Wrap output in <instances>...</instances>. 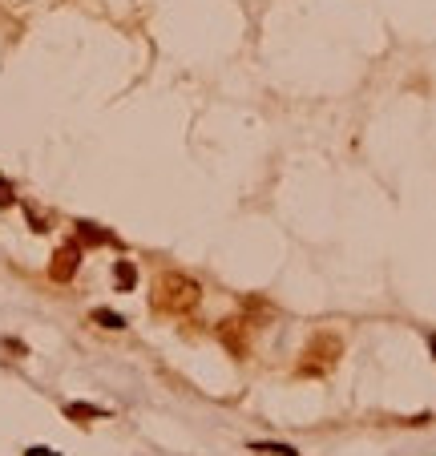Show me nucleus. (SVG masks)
<instances>
[{"instance_id":"423d86ee","label":"nucleus","mask_w":436,"mask_h":456,"mask_svg":"<svg viewBox=\"0 0 436 456\" xmlns=\"http://www.w3.org/2000/svg\"><path fill=\"white\" fill-rule=\"evenodd\" d=\"M251 452H263V456H299V448H295V444H283V440H279V444H275V440H255V444H251Z\"/></svg>"},{"instance_id":"39448f33","label":"nucleus","mask_w":436,"mask_h":456,"mask_svg":"<svg viewBox=\"0 0 436 456\" xmlns=\"http://www.w3.org/2000/svg\"><path fill=\"white\" fill-rule=\"evenodd\" d=\"M77 239H81V243H89V246L113 243V234H110V230H101L97 222H77Z\"/></svg>"},{"instance_id":"1a4fd4ad","label":"nucleus","mask_w":436,"mask_h":456,"mask_svg":"<svg viewBox=\"0 0 436 456\" xmlns=\"http://www.w3.org/2000/svg\"><path fill=\"white\" fill-rule=\"evenodd\" d=\"M25 456H61L57 448H48V444H29L25 448Z\"/></svg>"},{"instance_id":"6e6552de","label":"nucleus","mask_w":436,"mask_h":456,"mask_svg":"<svg viewBox=\"0 0 436 456\" xmlns=\"http://www.w3.org/2000/svg\"><path fill=\"white\" fill-rule=\"evenodd\" d=\"M13 202H16L13 182H4V178H0V206H13Z\"/></svg>"},{"instance_id":"f257e3e1","label":"nucleus","mask_w":436,"mask_h":456,"mask_svg":"<svg viewBox=\"0 0 436 456\" xmlns=\"http://www.w3.org/2000/svg\"><path fill=\"white\" fill-rule=\"evenodd\" d=\"M77 267H81V243H65L53 255V262H48V279L53 283H69V279L77 275Z\"/></svg>"},{"instance_id":"0eeeda50","label":"nucleus","mask_w":436,"mask_h":456,"mask_svg":"<svg viewBox=\"0 0 436 456\" xmlns=\"http://www.w3.org/2000/svg\"><path fill=\"white\" fill-rule=\"evenodd\" d=\"M93 323L105 327V331H121V327H126V315H117V311H110V307H97L93 311Z\"/></svg>"},{"instance_id":"9d476101","label":"nucleus","mask_w":436,"mask_h":456,"mask_svg":"<svg viewBox=\"0 0 436 456\" xmlns=\"http://www.w3.org/2000/svg\"><path fill=\"white\" fill-rule=\"evenodd\" d=\"M428 347H432V356H436V335H432V340H428Z\"/></svg>"},{"instance_id":"20e7f679","label":"nucleus","mask_w":436,"mask_h":456,"mask_svg":"<svg viewBox=\"0 0 436 456\" xmlns=\"http://www.w3.org/2000/svg\"><path fill=\"white\" fill-rule=\"evenodd\" d=\"M65 416H69V420H77V424H89V420L110 416V412H105V408H97V404H65Z\"/></svg>"},{"instance_id":"f03ea898","label":"nucleus","mask_w":436,"mask_h":456,"mask_svg":"<svg viewBox=\"0 0 436 456\" xmlns=\"http://www.w3.org/2000/svg\"><path fill=\"white\" fill-rule=\"evenodd\" d=\"M161 291H166V299H161V307L178 311V307H190V303H194V295H198V287H194L190 279H178V275H170V279H161Z\"/></svg>"},{"instance_id":"7ed1b4c3","label":"nucleus","mask_w":436,"mask_h":456,"mask_svg":"<svg viewBox=\"0 0 436 456\" xmlns=\"http://www.w3.org/2000/svg\"><path fill=\"white\" fill-rule=\"evenodd\" d=\"M113 287H117V291H133V287H138V267L129 259L113 262Z\"/></svg>"}]
</instances>
